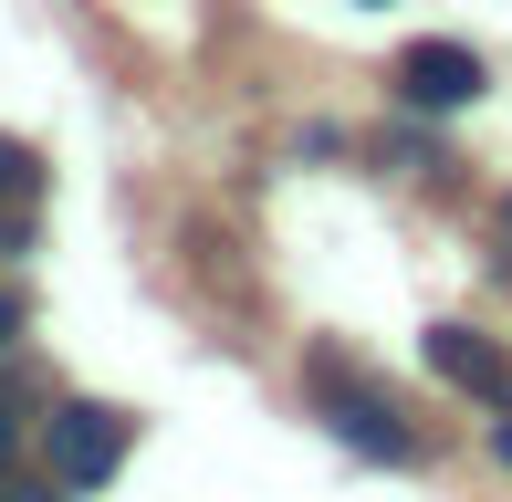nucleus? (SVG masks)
<instances>
[{
	"mask_svg": "<svg viewBox=\"0 0 512 502\" xmlns=\"http://www.w3.org/2000/svg\"><path fill=\"white\" fill-rule=\"evenodd\" d=\"M21 502H53V492H21Z\"/></svg>",
	"mask_w": 512,
	"mask_h": 502,
	"instance_id": "10",
	"label": "nucleus"
},
{
	"mask_svg": "<svg viewBox=\"0 0 512 502\" xmlns=\"http://www.w3.org/2000/svg\"><path fill=\"white\" fill-rule=\"evenodd\" d=\"M492 231H502V251H512V199H502V220H492Z\"/></svg>",
	"mask_w": 512,
	"mask_h": 502,
	"instance_id": "9",
	"label": "nucleus"
},
{
	"mask_svg": "<svg viewBox=\"0 0 512 502\" xmlns=\"http://www.w3.org/2000/svg\"><path fill=\"white\" fill-rule=\"evenodd\" d=\"M0 199H42V157L0 136Z\"/></svg>",
	"mask_w": 512,
	"mask_h": 502,
	"instance_id": "5",
	"label": "nucleus"
},
{
	"mask_svg": "<svg viewBox=\"0 0 512 502\" xmlns=\"http://www.w3.org/2000/svg\"><path fill=\"white\" fill-rule=\"evenodd\" d=\"M42 450H53V482H105L115 461H126V408H95V398H74V408H53V429H42Z\"/></svg>",
	"mask_w": 512,
	"mask_h": 502,
	"instance_id": "2",
	"label": "nucleus"
},
{
	"mask_svg": "<svg viewBox=\"0 0 512 502\" xmlns=\"http://www.w3.org/2000/svg\"><path fill=\"white\" fill-rule=\"evenodd\" d=\"M481 84H492V74H481L471 42H408V53H398V95L418 105V116H460Z\"/></svg>",
	"mask_w": 512,
	"mask_h": 502,
	"instance_id": "3",
	"label": "nucleus"
},
{
	"mask_svg": "<svg viewBox=\"0 0 512 502\" xmlns=\"http://www.w3.org/2000/svg\"><path fill=\"white\" fill-rule=\"evenodd\" d=\"M11 335H21V304H0V346H11Z\"/></svg>",
	"mask_w": 512,
	"mask_h": 502,
	"instance_id": "8",
	"label": "nucleus"
},
{
	"mask_svg": "<svg viewBox=\"0 0 512 502\" xmlns=\"http://www.w3.org/2000/svg\"><path fill=\"white\" fill-rule=\"evenodd\" d=\"M11 440H21V419H11V398H0V471H11Z\"/></svg>",
	"mask_w": 512,
	"mask_h": 502,
	"instance_id": "6",
	"label": "nucleus"
},
{
	"mask_svg": "<svg viewBox=\"0 0 512 502\" xmlns=\"http://www.w3.org/2000/svg\"><path fill=\"white\" fill-rule=\"evenodd\" d=\"M314 387H324V419H335L345 450H366V461H418V429L377 398V387H356L335 356H314Z\"/></svg>",
	"mask_w": 512,
	"mask_h": 502,
	"instance_id": "1",
	"label": "nucleus"
},
{
	"mask_svg": "<svg viewBox=\"0 0 512 502\" xmlns=\"http://www.w3.org/2000/svg\"><path fill=\"white\" fill-rule=\"evenodd\" d=\"M492 461H512V408H502V429H492Z\"/></svg>",
	"mask_w": 512,
	"mask_h": 502,
	"instance_id": "7",
	"label": "nucleus"
},
{
	"mask_svg": "<svg viewBox=\"0 0 512 502\" xmlns=\"http://www.w3.org/2000/svg\"><path fill=\"white\" fill-rule=\"evenodd\" d=\"M418 346H429V367L450 377L460 398H481V408H512V356H502L481 325H429Z\"/></svg>",
	"mask_w": 512,
	"mask_h": 502,
	"instance_id": "4",
	"label": "nucleus"
}]
</instances>
